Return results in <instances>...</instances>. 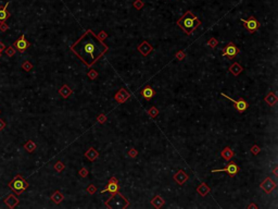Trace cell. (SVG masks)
Wrapping results in <instances>:
<instances>
[{
  "mask_svg": "<svg viewBox=\"0 0 278 209\" xmlns=\"http://www.w3.org/2000/svg\"><path fill=\"white\" fill-rule=\"evenodd\" d=\"M210 192H211L210 186H209L208 184H206V183H204V182H202L200 185L197 187V193L199 194L200 196H202V197H206V196L208 195Z\"/></svg>",
  "mask_w": 278,
  "mask_h": 209,
  "instance_id": "obj_18",
  "label": "cell"
},
{
  "mask_svg": "<svg viewBox=\"0 0 278 209\" xmlns=\"http://www.w3.org/2000/svg\"><path fill=\"white\" fill-rule=\"evenodd\" d=\"M261 152V148L259 145H253L252 147H251V152H252L254 156H256V155H259Z\"/></svg>",
  "mask_w": 278,
  "mask_h": 209,
  "instance_id": "obj_35",
  "label": "cell"
},
{
  "mask_svg": "<svg viewBox=\"0 0 278 209\" xmlns=\"http://www.w3.org/2000/svg\"><path fill=\"white\" fill-rule=\"evenodd\" d=\"M86 191H87V193H89V194H91V195H92V194H95L97 192V187L94 185V184H90L88 187L86 188Z\"/></svg>",
  "mask_w": 278,
  "mask_h": 209,
  "instance_id": "obj_38",
  "label": "cell"
},
{
  "mask_svg": "<svg viewBox=\"0 0 278 209\" xmlns=\"http://www.w3.org/2000/svg\"><path fill=\"white\" fill-rule=\"evenodd\" d=\"M206 45H208L209 47L212 48V49H214V48H216V46L218 45V42L217 39L214 38V37H212V38H210V40H208V43H206Z\"/></svg>",
  "mask_w": 278,
  "mask_h": 209,
  "instance_id": "obj_27",
  "label": "cell"
},
{
  "mask_svg": "<svg viewBox=\"0 0 278 209\" xmlns=\"http://www.w3.org/2000/svg\"><path fill=\"white\" fill-rule=\"evenodd\" d=\"M64 168H65V166H64V163H63L62 161H57V162H55V171H58V172H61V171H63V170H64Z\"/></svg>",
  "mask_w": 278,
  "mask_h": 209,
  "instance_id": "obj_31",
  "label": "cell"
},
{
  "mask_svg": "<svg viewBox=\"0 0 278 209\" xmlns=\"http://www.w3.org/2000/svg\"><path fill=\"white\" fill-rule=\"evenodd\" d=\"M147 112H148L149 117H150V118H152V119H153V118L158 117V115H159V113H160V111H159V110H158V108H156V107H154V106H153V107H151L150 109H149L148 111H147Z\"/></svg>",
  "mask_w": 278,
  "mask_h": 209,
  "instance_id": "obj_26",
  "label": "cell"
},
{
  "mask_svg": "<svg viewBox=\"0 0 278 209\" xmlns=\"http://www.w3.org/2000/svg\"><path fill=\"white\" fill-rule=\"evenodd\" d=\"M251 208L257 209V208H259V206H257V205H255V204H251V205H249V206H248V209H251Z\"/></svg>",
  "mask_w": 278,
  "mask_h": 209,
  "instance_id": "obj_43",
  "label": "cell"
},
{
  "mask_svg": "<svg viewBox=\"0 0 278 209\" xmlns=\"http://www.w3.org/2000/svg\"><path fill=\"white\" fill-rule=\"evenodd\" d=\"M14 48L15 49H18V51H21V52H23V51H25L27 48L31 46V44H29V42H27L25 39V36L24 35H21L20 36V38L16 40L15 43H14Z\"/></svg>",
  "mask_w": 278,
  "mask_h": 209,
  "instance_id": "obj_10",
  "label": "cell"
},
{
  "mask_svg": "<svg viewBox=\"0 0 278 209\" xmlns=\"http://www.w3.org/2000/svg\"><path fill=\"white\" fill-rule=\"evenodd\" d=\"M240 53V49L238 47H236V45L234 44L233 42H229L228 44H227V46H225V47L222 49V55L224 56V57H227L228 59H234L235 57H236L237 55H239Z\"/></svg>",
  "mask_w": 278,
  "mask_h": 209,
  "instance_id": "obj_4",
  "label": "cell"
},
{
  "mask_svg": "<svg viewBox=\"0 0 278 209\" xmlns=\"http://www.w3.org/2000/svg\"><path fill=\"white\" fill-rule=\"evenodd\" d=\"M71 50L86 67H92L109 50V47L91 29H88L71 46Z\"/></svg>",
  "mask_w": 278,
  "mask_h": 209,
  "instance_id": "obj_1",
  "label": "cell"
},
{
  "mask_svg": "<svg viewBox=\"0 0 278 209\" xmlns=\"http://www.w3.org/2000/svg\"><path fill=\"white\" fill-rule=\"evenodd\" d=\"M242 71H243V69H242V67L238 62L233 63V64L229 67V72H230L234 76H238Z\"/></svg>",
  "mask_w": 278,
  "mask_h": 209,
  "instance_id": "obj_21",
  "label": "cell"
},
{
  "mask_svg": "<svg viewBox=\"0 0 278 209\" xmlns=\"http://www.w3.org/2000/svg\"><path fill=\"white\" fill-rule=\"evenodd\" d=\"M177 25L179 26L180 29L187 35H191L197 29V27H199L201 25V21L191 11H187L177 21Z\"/></svg>",
  "mask_w": 278,
  "mask_h": 209,
  "instance_id": "obj_2",
  "label": "cell"
},
{
  "mask_svg": "<svg viewBox=\"0 0 278 209\" xmlns=\"http://www.w3.org/2000/svg\"><path fill=\"white\" fill-rule=\"evenodd\" d=\"M175 58L179 61L184 60L185 58H186V52H185L184 50H178V51L175 53Z\"/></svg>",
  "mask_w": 278,
  "mask_h": 209,
  "instance_id": "obj_30",
  "label": "cell"
},
{
  "mask_svg": "<svg viewBox=\"0 0 278 209\" xmlns=\"http://www.w3.org/2000/svg\"><path fill=\"white\" fill-rule=\"evenodd\" d=\"M188 179H189V175L186 172H184L183 170H178L176 174L174 175V181L178 185H184L185 183L188 181Z\"/></svg>",
  "mask_w": 278,
  "mask_h": 209,
  "instance_id": "obj_13",
  "label": "cell"
},
{
  "mask_svg": "<svg viewBox=\"0 0 278 209\" xmlns=\"http://www.w3.org/2000/svg\"><path fill=\"white\" fill-rule=\"evenodd\" d=\"M3 201H5V204L7 205V206H8L10 209H13L14 207H16L18 205V203H20L18 198H16L15 196H14V194H10V195H8L5 198V200Z\"/></svg>",
  "mask_w": 278,
  "mask_h": 209,
  "instance_id": "obj_14",
  "label": "cell"
},
{
  "mask_svg": "<svg viewBox=\"0 0 278 209\" xmlns=\"http://www.w3.org/2000/svg\"><path fill=\"white\" fill-rule=\"evenodd\" d=\"M222 96L223 97H225V98H227L228 100H230V101H233L235 104V109L238 111V112H244L246 110L248 109V107H249V104H248V102L246 101V100L242 98V97H240L239 99L238 100H236V99H233L231 97H229V96H227L226 94H224V93H222Z\"/></svg>",
  "mask_w": 278,
  "mask_h": 209,
  "instance_id": "obj_6",
  "label": "cell"
},
{
  "mask_svg": "<svg viewBox=\"0 0 278 209\" xmlns=\"http://www.w3.org/2000/svg\"><path fill=\"white\" fill-rule=\"evenodd\" d=\"M137 50H138V52H140L141 56H143V57H147L149 53H151V52H152V50H153V47H152V45H151L150 43H148L147 40H143V42L141 43V44L137 47Z\"/></svg>",
  "mask_w": 278,
  "mask_h": 209,
  "instance_id": "obj_11",
  "label": "cell"
},
{
  "mask_svg": "<svg viewBox=\"0 0 278 209\" xmlns=\"http://www.w3.org/2000/svg\"><path fill=\"white\" fill-rule=\"evenodd\" d=\"M9 29V25L5 22H0V31L1 32H5Z\"/></svg>",
  "mask_w": 278,
  "mask_h": 209,
  "instance_id": "obj_40",
  "label": "cell"
},
{
  "mask_svg": "<svg viewBox=\"0 0 278 209\" xmlns=\"http://www.w3.org/2000/svg\"><path fill=\"white\" fill-rule=\"evenodd\" d=\"M78 175H79L81 178H86V176L88 175V170L86 169V168H82V169L78 171Z\"/></svg>",
  "mask_w": 278,
  "mask_h": 209,
  "instance_id": "obj_37",
  "label": "cell"
},
{
  "mask_svg": "<svg viewBox=\"0 0 278 209\" xmlns=\"http://www.w3.org/2000/svg\"><path fill=\"white\" fill-rule=\"evenodd\" d=\"M5 45H3V44H2V43L0 42V56H1V52H2V51H3V50H5Z\"/></svg>",
  "mask_w": 278,
  "mask_h": 209,
  "instance_id": "obj_42",
  "label": "cell"
},
{
  "mask_svg": "<svg viewBox=\"0 0 278 209\" xmlns=\"http://www.w3.org/2000/svg\"><path fill=\"white\" fill-rule=\"evenodd\" d=\"M36 148H37V145L32 141V139H29V141H27L25 144H24V149H25L27 152H33Z\"/></svg>",
  "mask_w": 278,
  "mask_h": 209,
  "instance_id": "obj_25",
  "label": "cell"
},
{
  "mask_svg": "<svg viewBox=\"0 0 278 209\" xmlns=\"http://www.w3.org/2000/svg\"><path fill=\"white\" fill-rule=\"evenodd\" d=\"M9 5V2H5V5H0V22H5L10 18L11 13L7 10Z\"/></svg>",
  "mask_w": 278,
  "mask_h": 209,
  "instance_id": "obj_15",
  "label": "cell"
},
{
  "mask_svg": "<svg viewBox=\"0 0 278 209\" xmlns=\"http://www.w3.org/2000/svg\"><path fill=\"white\" fill-rule=\"evenodd\" d=\"M127 155H128V157H129V158H136V157H137V155H138L137 149H135V148L129 149V150H128V152H127Z\"/></svg>",
  "mask_w": 278,
  "mask_h": 209,
  "instance_id": "obj_36",
  "label": "cell"
},
{
  "mask_svg": "<svg viewBox=\"0 0 278 209\" xmlns=\"http://www.w3.org/2000/svg\"><path fill=\"white\" fill-rule=\"evenodd\" d=\"M143 5H145V2H143L142 0H135L133 3V7L135 9H137V10H141L143 8Z\"/></svg>",
  "mask_w": 278,
  "mask_h": 209,
  "instance_id": "obj_29",
  "label": "cell"
},
{
  "mask_svg": "<svg viewBox=\"0 0 278 209\" xmlns=\"http://www.w3.org/2000/svg\"><path fill=\"white\" fill-rule=\"evenodd\" d=\"M50 198H51V200L53 201L55 204L59 205V204L61 203V201H62L63 199H64V196H63V194L61 193L60 191H55V193H53V194L51 195V197H50Z\"/></svg>",
  "mask_w": 278,
  "mask_h": 209,
  "instance_id": "obj_24",
  "label": "cell"
},
{
  "mask_svg": "<svg viewBox=\"0 0 278 209\" xmlns=\"http://www.w3.org/2000/svg\"><path fill=\"white\" fill-rule=\"evenodd\" d=\"M234 155H235V152H233V149L228 146H226L225 148H223L222 149V152H221V157L223 158L224 160H226V161H229V160L233 159Z\"/></svg>",
  "mask_w": 278,
  "mask_h": 209,
  "instance_id": "obj_17",
  "label": "cell"
},
{
  "mask_svg": "<svg viewBox=\"0 0 278 209\" xmlns=\"http://www.w3.org/2000/svg\"><path fill=\"white\" fill-rule=\"evenodd\" d=\"M229 161H230V160H229ZM212 172H213V173H216V172H227L229 174V176H230V178H233V176H235L237 173L239 172V167L236 165V162L230 161L228 165H227L226 168H224V169H218V170H212Z\"/></svg>",
  "mask_w": 278,
  "mask_h": 209,
  "instance_id": "obj_7",
  "label": "cell"
},
{
  "mask_svg": "<svg viewBox=\"0 0 278 209\" xmlns=\"http://www.w3.org/2000/svg\"><path fill=\"white\" fill-rule=\"evenodd\" d=\"M8 185L16 195H20V194L23 193L25 190L28 188V183H27V181H26L21 174L15 175L14 179L9 182Z\"/></svg>",
  "mask_w": 278,
  "mask_h": 209,
  "instance_id": "obj_3",
  "label": "cell"
},
{
  "mask_svg": "<svg viewBox=\"0 0 278 209\" xmlns=\"http://www.w3.org/2000/svg\"><path fill=\"white\" fill-rule=\"evenodd\" d=\"M5 53H7L8 57H13L14 53H15V49H14L13 46H10V47H8L7 49H5Z\"/></svg>",
  "mask_w": 278,
  "mask_h": 209,
  "instance_id": "obj_34",
  "label": "cell"
},
{
  "mask_svg": "<svg viewBox=\"0 0 278 209\" xmlns=\"http://www.w3.org/2000/svg\"><path fill=\"white\" fill-rule=\"evenodd\" d=\"M274 174L277 175V168H275V169H274Z\"/></svg>",
  "mask_w": 278,
  "mask_h": 209,
  "instance_id": "obj_44",
  "label": "cell"
},
{
  "mask_svg": "<svg viewBox=\"0 0 278 209\" xmlns=\"http://www.w3.org/2000/svg\"><path fill=\"white\" fill-rule=\"evenodd\" d=\"M129 97H130L129 93H128L126 89H125V88H120V89H119V91H117L116 94H115L114 99L116 100V102H119V104H123V102L126 101V100H127Z\"/></svg>",
  "mask_w": 278,
  "mask_h": 209,
  "instance_id": "obj_12",
  "label": "cell"
},
{
  "mask_svg": "<svg viewBox=\"0 0 278 209\" xmlns=\"http://www.w3.org/2000/svg\"><path fill=\"white\" fill-rule=\"evenodd\" d=\"M240 21H241V23L244 25V27L248 29V32L251 33V34L255 33V32L259 29V27H260V22L257 21L254 16H250L249 20L240 19Z\"/></svg>",
  "mask_w": 278,
  "mask_h": 209,
  "instance_id": "obj_5",
  "label": "cell"
},
{
  "mask_svg": "<svg viewBox=\"0 0 278 209\" xmlns=\"http://www.w3.org/2000/svg\"><path fill=\"white\" fill-rule=\"evenodd\" d=\"M22 69H23L24 71H26V72H29V71L33 69V64H32V62H29V61H24V62L22 63Z\"/></svg>",
  "mask_w": 278,
  "mask_h": 209,
  "instance_id": "obj_28",
  "label": "cell"
},
{
  "mask_svg": "<svg viewBox=\"0 0 278 209\" xmlns=\"http://www.w3.org/2000/svg\"><path fill=\"white\" fill-rule=\"evenodd\" d=\"M97 122L100 123V124H103V123L107 122V115H103V113H100V115L97 117Z\"/></svg>",
  "mask_w": 278,
  "mask_h": 209,
  "instance_id": "obj_33",
  "label": "cell"
},
{
  "mask_svg": "<svg viewBox=\"0 0 278 209\" xmlns=\"http://www.w3.org/2000/svg\"><path fill=\"white\" fill-rule=\"evenodd\" d=\"M59 94H60L63 98H69V97L73 94V91L69 85L64 84V85H62V86L59 88Z\"/></svg>",
  "mask_w": 278,
  "mask_h": 209,
  "instance_id": "obj_20",
  "label": "cell"
},
{
  "mask_svg": "<svg viewBox=\"0 0 278 209\" xmlns=\"http://www.w3.org/2000/svg\"><path fill=\"white\" fill-rule=\"evenodd\" d=\"M87 76H88L90 80H96V78L98 77V72H97L96 70H94V69H91L90 71H88Z\"/></svg>",
  "mask_w": 278,
  "mask_h": 209,
  "instance_id": "obj_32",
  "label": "cell"
},
{
  "mask_svg": "<svg viewBox=\"0 0 278 209\" xmlns=\"http://www.w3.org/2000/svg\"><path fill=\"white\" fill-rule=\"evenodd\" d=\"M85 158L87 160H89V161L92 162V161H95V160L99 158V152H97L94 147H90V148L85 152Z\"/></svg>",
  "mask_w": 278,
  "mask_h": 209,
  "instance_id": "obj_16",
  "label": "cell"
},
{
  "mask_svg": "<svg viewBox=\"0 0 278 209\" xmlns=\"http://www.w3.org/2000/svg\"><path fill=\"white\" fill-rule=\"evenodd\" d=\"M97 36H98V38L100 39V40H102V42H103V39L108 38V34L104 31H101L98 35H97Z\"/></svg>",
  "mask_w": 278,
  "mask_h": 209,
  "instance_id": "obj_39",
  "label": "cell"
},
{
  "mask_svg": "<svg viewBox=\"0 0 278 209\" xmlns=\"http://www.w3.org/2000/svg\"><path fill=\"white\" fill-rule=\"evenodd\" d=\"M119 190H120L119 181H117V179L115 176H112L109 180V182H108V186L101 191V194L106 193V192H110L111 194H115L116 192H119Z\"/></svg>",
  "mask_w": 278,
  "mask_h": 209,
  "instance_id": "obj_8",
  "label": "cell"
},
{
  "mask_svg": "<svg viewBox=\"0 0 278 209\" xmlns=\"http://www.w3.org/2000/svg\"><path fill=\"white\" fill-rule=\"evenodd\" d=\"M154 94H156V91H153V88L151 86H146L145 88L141 91V95H142V97L145 98L146 100H150L152 99V97L154 96Z\"/></svg>",
  "mask_w": 278,
  "mask_h": 209,
  "instance_id": "obj_19",
  "label": "cell"
},
{
  "mask_svg": "<svg viewBox=\"0 0 278 209\" xmlns=\"http://www.w3.org/2000/svg\"><path fill=\"white\" fill-rule=\"evenodd\" d=\"M261 188L266 194H270L276 188V182L270 178H266L265 180L261 183Z\"/></svg>",
  "mask_w": 278,
  "mask_h": 209,
  "instance_id": "obj_9",
  "label": "cell"
},
{
  "mask_svg": "<svg viewBox=\"0 0 278 209\" xmlns=\"http://www.w3.org/2000/svg\"><path fill=\"white\" fill-rule=\"evenodd\" d=\"M151 204H152V206H153L154 208L160 209L164 205V199L162 198V196L156 195L154 198L151 199Z\"/></svg>",
  "mask_w": 278,
  "mask_h": 209,
  "instance_id": "obj_23",
  "label": "cell"
},
{
  "mask_svg": "<svg viewBox=\"0 0 278 209\" xmlns=\"http://www.w3.org/2000/svg\"><path fill=\"white\" fill-rule=\"evenodd\" d=\"M264 100H265L266 104H270V106H274V104L277 102V96L275 95V93H273V91H270V93H268V94L265 96Z\"/></svg>",
  "mask_w": 278,
  "mask_h": 209,
  "instance_id": "obj_22",
  "label": "cell"
},
{
  "mask_svg": "<svg viewBox=\"0 0 278 209\" xmlns=\"http://www.w3.org/2000/svg\"><path fill=\"white\" fill-rule=\"evenodd\" d=\"M5 125H7V124H5V121H3L2 119H0V131H2L3 128H5Z\"/></svg>",
  "mask_w": 278,
  "mask_h": 209,
  "instance_id": "obj_41",
  "label": "cell"
}]
</instances>
